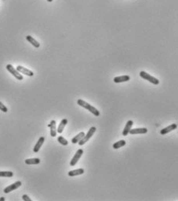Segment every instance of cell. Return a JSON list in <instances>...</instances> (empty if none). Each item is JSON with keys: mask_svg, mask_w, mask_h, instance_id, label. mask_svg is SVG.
<instances>
[{"mask_svg": "<svg viewBox=\"0 0 178 201\" xmlns=\"http://www.w3.org/2000/svg\"><path fill=\"white\" fill-rule=\"evenodd\" d=\"M130 80V77L128 75H123V76H119V77H114L113 81L114 83H122V82H127L128 80Z\"/></svg>", "mask_w": 178, "mask_h": 201, "instance_id": "7c38bea8", "label": "cell"}, {"mask_svg": "<svg viewBox=\"0 0 178 201\" xmlns=\"http://www.w3.org/2000/svg\"><path fill=\"white\" fill-rule=\"evenodd\" d=\"M56 121L55 120H52L50 121V124H49L48 127L50 128V135L52 137H56L57 131H56Z\"/></svg>", "mask_w": 178, "mask_h": 201, "instance_id": "ba28073f", "label": "cell"}, {"mask_svg": "<svg viewBox=\"0 0 178 201\" xmlns=\"http://www.w3.org/2000/svg\"><path fill=\"white\" fill-rule=\"evenodd\" d=\"M85 135V133H84L83 131H81V132H79V134L77 135H76L75 137H73V139H72V143H73V144H76V143H78V142L81 140L83 138V136Z\"/></svg>", "mask_w": 178, "mask_h": 201, "instance_id": "ac0fdd59", "label": "cell"}, {"mask_svg": "<svg viewBox=\"0 0 178 201\" xmlns=\"http://www.w3.org/2000/svg\"><path fill=\"white\" fill-rule=\"evenodd\" d=\"M84 173V170L83 169H78V170H72V171H69L68 173V175L69 176H79V175H82Z\"/></svg>", "mask_w": 178, "mask_h": 201, "instance_id": "2e32d148", "label": "cell"}, {"mask_svg": "<svg viewBox=\"0 0 178 201\" xmlns=\"http://www.w3.org/2000/svg\"><path fill=\"white\" fill-rule=\"evenodd\" d=\"M25 163L27 165H37L40 163V159L38 158H33V159H27L25 160Z\"/></svg>", "mask_w": 178, "mask_h": 201, "instance_id": "e0dca14e", "label": "cell"}, {"mask_svg": "<svg viewBox=\"0 0 178 201\" xmlns=\"http://www.w3.org/2000/svg\"><path fill=\"white\" fill-rule=\"evenodd\" d=\"M67 123H68V120H67V119H63V120L60 121L59 125V126H58V128H57V129H56L57 133H59V134H61L62 132L63 131L64 129H65V126H66V124Z\"/></svg>", "mask_w": 178, "mask_h": 201, "instance_id": "5bb4252c", "label": "cell"}, {"mask_svg": "<svg viewBox=\"0 0 178 201\" xmlns=\"http://www.w3.org/2000/svg\"><path fill=\"white\" fill-rule=\"evenodd\" d=\"M124 145H126V141L125 140H120V141L115 142L114 144L113 145V148L114 149H120L121 147H123Z\"/></svg>", "mask_w": 178, "mask_h": 201, "instance_id": "d6986e66", "label": "cell"}, {"mask_svg": "<svg viewBox=\"0 0 178 201\" xmlns=\"http://www.w3.org/2000/svg\"><path fill=\"white\" fill-rule=\"evenodd\" d=\"M22 186V182L21 181H16L15 183L11 184V185L8 186L7 187H5L4 189V193H9L12 192V191L15 190L16 189H18L19 187H20Z\"/></svg>", "mask_w": 178, "mask_h": 201, "instance_id": "5b68a950", "label": "cell"}, {"mask_svg": "<svg viewBox=\"0 0 178 201\" xmlns=\"http://www.w3.org/2000/svg\"><path fill=\"white\" fill-rule=\"evenodd\" d=\"M83 154V150L81 149L77 150V152L75 153L74 156L73 157L71 161H70V165H71V166H74V165H76V163H77V162L79 160V159L81 158L82 155Z\"/></svg>", "mask_w": 178, "mask_h": 201, "instance_id": "8992f818", "label": "cell"}, {"mask_svg": "<svg viewBox=\"0 0 178 201\" xmlns=\"http://www.w3.org/2000/svg\"><path fill=\"white\" fill-rule=\"evenodd\" d=\"M57 141H58L60 144L63 145H67L68 143H69L68 141H67V140H66V139L63 136H59L58 139H57Z\"/></svg>", "mask_w": 178, "mask_h": 201, "instance_id": "44dd1931", "label": "cell"}, {"mask_svg": "<svg viewBox=\"0 0 178 201\" xmlns=\"http://www.w3.org/2000/svg\"><path fill=\"white\" fill-rule=\"evenodd\" d=\"M25 39H26V40L28 42H29L32 45H33L34 47H36V48H39V46H40V44L39 43L37 40H36L35 39L33 38V37H32L31 36H29V35H28V36H26V37H25Z\"/></svg>", "mask_w": 178, "mask_h": 201, "instance_id": "9a60e30c", "label": "cell"}, {"mask_svg": "<svg viewBox=\"0 0 178 201\" xmlns=\"http://www.w3.org/2000/svg\"><path fill=\"white\" fill-rule=\"evenodd\" d=\"M96 131H97L96 127H94V126L91 127V128L89 129V131H88V132H87V135L85 134V135L83 136V139H82L79 142H78V144H79V145H83L85 143H87V142L89 141V139H91V137L95 134Z\"/></svg>", "mask_w": 178, "mask_h": 201, "instance_id": "7a4b0ae2", "label": "cell"}, {"mask_svg": "<svg viewBox=\"0 0 178 201\" xmlns=\"http://www.w3.org/2000/svg\"><path fill=\"white\" fill-rule=\"evenodd\" d=\"M147 129L146 128H140V129H130L129 133L131 135H137V134H146L147 132Z\"/></svg>", "mask_w": 178, "mask_h": 201, "instance_id": "4fadbf2b", "label": "cell"}, {"mask_svg": "<svg viewBox=\"0 0 178 201\" xmlns=\"http://www.w3.org/2000/svg\"><path fill=\"white\" fill-rule=\"evenodd\" d=\"M77 104H78L79 106H81L83 108H86L87 110L90 111V112H91L92 114H93L95 116H97V117H98V116H99V115H100L99 111H98L95 107H93V106L91 105H89V103H87L86 101H84V100H82V99L77 100Z\"/></svg>", "mask_w": 178, "mask_h": 201, "instance_id": "6da1fadb", "label": "cell"}, {"mask_svg": "<svg viewBox=\"0 0 178 201\" xmlns=\"http://www.w3.org/2000/svg\"><path fill=\"white\" fill-rule=\"evenodd\" d=\"M13 176V173L11 171H0V177H9Z\"/></svg>", "mask_w": 178, "mask_h": 201, "instance_id": "ffe728a7", "label": "cell"}, {"mask_svg": "<svg viewBox=\"0 0 178 201\" xmlns=\"http://www.w3.org/2000/svg\"><path fill=\"white\" fill-rule=\"evenodd\" d=\"M0 110L2 111H3L4 113H6L8 111V108H7V107L5 105H3V103H2L1 101H0Z\"/></svg>", "mask_w": 178, "mask_h": 201, "instance_id": "7402d4cb", "label": "cell"}, {"mask_svg": "<svg viewBox=\"0 0 178 201\" xmlns=\"http://www.w3.org/2000/svg\"><path fill=\"white\" fill-rule=\"evenodd\" d=\"M177 124H171V125H169V126H167V128H165V129H161V130H160V134L161 135L167 134V133H169L170 131H173V130L177 129Z\"/></svg>", "mask_w": 178, "mask_h": 201, "instance_id": "9c48e42d", "label": "cell"}, {"mask_svg": "<svg viewBox=\"0 0 178 201\" xmlns=\"http://www.w3.org/2000/svg\"><path fill=\"white\" fill-rule=\"evenodd\" d=\"M140 76L142 77V78H143L144 80H148L149 82L152 83L153 84L157 85V84H159V83H160V81H159V80H158L157 78L153 77V76L150 75L147 72H145V71H140Z\"/></svg>", "mask_w": 178, "mask_h": 201, "instance_id": "3957f363", "label": "cell"}, {"mask_svg": "<svg viewBox=\"0 0 178 201\" xmlns=\"http://www.w3.org/2000/svg\"><path fill=\"white\" fill-rule=\"evenodd\" d=\"M44 142H45V138H44L43 136L40 137V138L39 139L38 142H36V144L35 145V146H34V148H33V152L37 153V152L39 151V149H41L42 145H43Z\"/></svg>", "mask_w": 178, "mask_h": 201, "instance_id": "30bf717a", "label": "cell"}, {"mask_svg": "<svg viewBox=\"0 0 178 201\" xmlns=\"http://www.w3.org/2000/svg\"><path fill=\"white\" fill-rule=\"evenodd\" d=\"M6 69L11 74H13L14 77L19 80H23V76L22 74H20V73L17 70L13 67V66L12 64H7L6 65Z\"/></svg>", "mask_w": 178, "mask_h": 201, "instance_id": "277c9868", "label": "cell"}, {"mask_svg": "<svg viewBox=\"0 0 178 201\" xmlns=\"http://www.w3.org/2000/svg\"><path fill=\"white\" fill-rule=\"evenodd\" d=\"M22 198H23V200L24 201H32V200L29 198V196L28 195H26V194H24Z\"/></svg>", "mask_w": 178, "mask_h": 201, "instance_id": "603a6c76", "label": "cell"}, {"mask_svg": "<svg viewBox=\"0 0 178 201\" xmlns=\"http://www.w3.org/2000/svg\"><path fill=\"white\" fill-rule=\"evenodd\" d=\"M47 1H48L49 3H52L53 2V0H47Z\"/></svg>", "mask_w": 178, "mask_h": 201, "instance_id": "d4e9b609", "label": "cell"}, {"mask_svg": "<svg viewBox=\"0 0 178 201\" xmlns=\"http://www.w3.org/2000/svg\"><path fill=\"white\" fill-rule=\"evenodd\" d=\"M133 125V121L132 120H129V121H127L126 125H125L124 129L123 130L122 134L123 136H127V135L129 134V131H130V130L131 129V128H132Z\"/></svg>", "mask_w": 178, "mask_h": 201, "instance_id": "8fae6325", "label": "cell"}, {"mask_svg": "<svg viewBox=\"0 0 178 201\" xmlns=\"http://www.w3.org/2000/svg\"><path fill=\"white\" fill-rule=\"evenodd\" d=\"M5 200V197H1L0 198V201H4Z\"/></svg>", "mask_w": 178, "mask_h": 201, "instance_id": "cb8c5ba5", "label": "cell"}, {"mask_svg": "<svg viewBox=\"0 0 178 201\" xmlns=\"http://www.w3.org/2000/svg\"><path fill=\"white\" fill-rule=\"evenodd\" d=\"M16 70H18L19 72L21 73V74L26 75V76H29V77H33V75H34V73L32 70H29L28 68H25V67H23V66H20V65H19L18 67H16Z\"/></svg>", "mask_w": 178, "mask_h": 201, "instance_id": "52a82bcc", "label": "cell"}]
</instances>
